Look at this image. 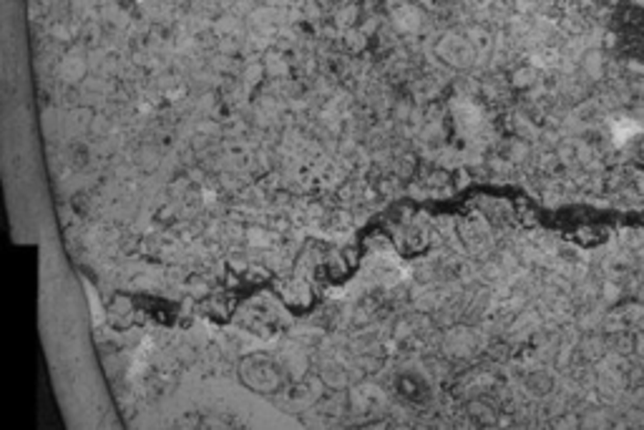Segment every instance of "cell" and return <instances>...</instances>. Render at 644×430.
<instances>
[{"label":"cell","instance_id":"obj_1","mask_svg":"<svg viewBox=\"0 0 644 430\" xmlns=\"http://www.w3.org/2000/svg\"><path fill=\"white\" fill-rule=\"evenodd\" d=\"M639 131H642V124H639V121H634V118H614L612 121V138L617 147L629 144Z\"/></svg>","mask_w":644,"mask_h":430}]
</instances>
